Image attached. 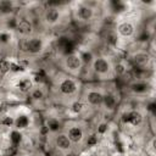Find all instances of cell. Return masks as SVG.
Returning a JSON list of instances; mask_svg holds the SVG:
<instances>
[{"instance_id":"cell-1","label":"cell","mask_w":156,"mask_h":156,"mask_svg":"<svg viewBox=\"0 0 156 156\" xmlns=\"http://www.w3.org/2000/svg\"><path fill=\"white\" fill-rule=\"evenodd\" d=\"M123 121L124 122H131L132 124H139L141 121V115L139 112H131V114H126L123 115Z\"/></svg>"},{"instance_id":"cell-2","label":"cell","mask_w":156,"mask_h":156,"mask_svg":"<svg viewBox=\"0 0 156 156\" xmlns=\"http://www.w3.org/2000/svg\"><path fill=\"white\" fill-rule=\"evenodd\" d=\"M60 89H61V91H62V93H65V94H71V93H73V91H75L76 85H75V83H73L72 81L66 79V81H64V82L61 83Z\"/></svg>"},{"instance_id":"cell-3","label":"cell","mask_w":156,"mask_h":156,"mask_svg":"<svg viewBox=\"0 0 156 156\" xmlns=\"http://www.w3.org/2000/svg\"><path fill=\"white\" fill-rule=\"evenodd\" d=\"M27 49L31 51V53H38V51L41 49V41L39 39H32L27 44Z\"/></svg>"},{"instance_id":"cell-4","label":"cell","mask_w":156,"mask_h":156,"mask_svg":"<svg viewBox=\"0 0 156 156\" xmlns=\"http://www.w3.org/2000/svg\"><path fill=\"white\" fill-rule=\"evenodd\" d=\"M94 66H95V70H96L98 72H101V73L106 72V71L109 70V65H108V62H106L105 60H102V59L96 60V61H95V64H94Z\"/></svg>"},{"instance_id":"cell-5","label":"cell","mask_w":156,"mask_h":156,"mask_svg":"<svg viewBox=\"0 0 156 156\" xmlns=\"http://www.w3.org/2000/svg\"><path fill=\"white\" fill-rule=\"evenodd\" d=\"M17 29H18V32H20V33H22V34H28V33L31 32L32 27H31V23H29L28 21L23 20V21H21V22L18 23Z\"/></svg>"},{"instance_id":"cell-6","label":"cell","mask_w":156,"mask_h":156,"mask_svg":"<svg viewBox=\"0 0 156 156\" xmlns=\"http://www.w3.org/2000/svg\"><path fill=\"white\" fill-rule=\"evenodd\" d=\"M68 137H70L71 140L78 141V140H81V138H82V131H81L79 128H72V129L70 131V133H68Z\"/></svg>"},{"instance_id":"cell-7","label":"cell","mask_w":156,"mask_h":156,"mask_svg":"<svg viewBox=\"0 0 156 156\" xmlns=\"http://www.w3.org/2000/svg\"><path fill=\"white\" fill-rule=\"evenodd\" d=\"M66 64H67V66H68L71 70H76V68L79 67V64H81V62H79V59H78V58H76V56H68Z\"/></svg>"},{"instance_id":"cell-8","label":"cell","mask_w":156,"mask_h":156,"mask_svg":"<svg viewBox=\"0 0 156 156\" xmlns=\"http://www.w3.org/2000/svg\"><path fill=\"white\" fill-rule=\"evenodd\" d=\"M56 143H58V145H59L61 149H67V148L70 146V139H68L66 135H60V137H58Z\"/></svg>"},{"instance_id":"cell-9","label":"cell","mask_w":156,"mask_h":156,"mask_svg":"<svg viewBox=\"0 0 156 156\" xmlns=\"http://www.w3.org/2000/svg\"><path fill=\"white\" fill-rule=\"evenodd\" d=\"M118 29H120V33L123 34V35H131V34L133 33V27H132V25H129V23H123V25H121Z\"/></svg>"},{"instance_id":"cell-10","label":"cell","mask_w":156,"mask_h":156,"mask_svg":"<svg viewBox=\"0 0 156 156\" xmlns=\"http://www.w3.org/2000/svg\"><path fill=\"white\" fill-rule=\"evenodd\" d=\"M88 99L91 104H94V105H98V104H100L102 101V96L99 93H90L88 95Z\"/></svg>"},{"instance_id":"cell-11","label":"cell","mask_w":156,"mask_h":156,"mask_svg":"<svg viewBox=\"0 0 156 156\" xmlns=\"http://www.w3.org/2000/svg\"><path fill=\"white\" fill-rule=\"evenodd\" d=\"M31 87H32V83H31L29 79H23V81H21L20 84H18V88H20L22 91H28V90L31 89Z\"/></svg>"},{"instance_id":"cell-12","label":"cell","mask_w":156,"mask_h":156,"mask_svg":"<svg viewBox=\"0 0 156 156\" xmlns=\"http://www.w3.org/2000/svg\"><path fill=\"white\" fill-rule=\"evenodd\" d=\"M91 16V10L88 9V8H82L79 10V17L83 18V20H88L89 17Z\"/></svg>"},{"instance_id":"cell-13","label":"cell","mask_w":156,"mask_h":156,"mask_svg":"<svg viewBox=\"0 0 156 156\" xmlns=\"http://www.w3.org/2000/svg\"><path fill=\"white\" fill-rule=\"evenodd\" d=\"M58 16H59V14H58L56 10H49V12L46 14V18H48V21H50V22L56 21V20H58Z\"/></svg>"},{"instance_id":"cell-14","label":"cell","mask_w":156,"mask_h":156,"mask_svg":"<svg viewBox=\"0 0 156 156\" xmlns=\"http://www.w3.org/2000/svg\"><path fill=\"white\" fill-rule=\"evenodd\" d=\"M104 99V101H105V105L108 106V108H112L114 105H115V99H114V96L112 95H106L105 98H102Z\"/></svg>"},{"instance_id":"cell-15","label":"cell","mask_w":156,"mask_h":156,"mask_svg":"<svg viewBox=\"0 0 156 156\" xmlns=\"http://www.w3.org/2000/svg\"><path fill=\"white\" fill-rule=\"evenodd\" d=\"M11 140H12L14 146H16V145L21 141V134H20L18 132H12V133H11Z\"/></svg>"},{"instance_id":"cell-16","label":"cell","mask_w":156,"mask_h":156,"mask_svg":"<svg viewBox=\"0 0 156 156\" xmlns=\"http://www.w3.org/2000/svg\"><path fill=\"white\" fill-rule=\"evenodd\" d=\"M9 70H10L9 62H6L5 60H0V73H5Z\"/></svg>"},{"instance_id":"cell-17","label":"cell","mask_w":156,"mask_h":156,"mask_svg":"<svg viewBox=\"0 0 156 156\" xmlns=\"http://www.w3.org/2000/svg\"><path fill=\"white\" fill-rule=\"evenodd\" d=\"M28 124V118L27 117H25V116H21L18 120H17V127H20V128H23V127H26Z\"/></svg>"},{"instance_id":"cell-18","label":"cell","mask_w":156,"mask_h":156,"mask_svg":"<svg viewBox=\"0 0 156 156\" xmlns=\"http://www.w3.org/2000/svg\"><path fill=\"white\" fill-rule=\"evenodd\" d=\"M68 41H70V39H67V38H60L59 41H58V46L64 51V49L66 48V45L68 44Z\"/></svg>"},{"instance_id":"cell-19","label":"cell","mask_w":156,"mask_h":156,"mask_svg":"<svg viewBox=\"0 0 156 156\" xmlns=\"http://www.w3.org/2000/svg\"><path fill=\"white\" fill-rule=\"evenodd\" d=\"M135 60V64H138V65H140V64H144V62H146L148 61V56L146 55H138V56H135L134 58Z\"/></svg>"},{"instance_id":"cell-20","label":"cell","mask_w":156,"mask_h":156,"mask_svg":"<svg viewBox=\"0 0 156 156\" xmlns=\"http://www.w3.org/2000/svg\"><path fill=\"white\" fill-rule=\"evenodd\" d=\"M0 9H2V11H4V12L10 11V9H11V3H9V2L2 3V4H0Z\"/></svg>"},{"instance_id":"cell-21","label":"cell","mask_w":156,"mask_h":156,"mask_svg":"<svg viewBox=\"0 0 156 156\" xmlns=\"http://www.w3.org/2000/svg\"><path fill=\"white\" fill-rule=\"evenodd\" d=\"M146 88H148L146 84H141V83L133 85V90L134 91H144V90H146Z\"/></svg>"},{"instance_id":"cell-22","label":"cell","mask_w":156,"mask_h":156,"mask_svg":"<svg viewBox=\"0 0 156 156\" xmlns=\"http://www.w3.org/2000/svg\"><path fill=\"white\" fill-rule=\"evenodd\" d=\"M49 128L53 129V131H56L59 128V122H56L55 120H50L49 121Z\"/></svg>"},{"instance_id":"cell-23","label":"cell","mask_w":156,"mask_h":156,"mask_svg":"<svg viewBox=\"0 0 156 156\" xmlns=\"http://www.w3.org/2000/svg\"><path fill=\"white\" fill-rule=\"evenodd\" d=\"M96 141H98V139H96V137L95 135H91L89 139H88V145H94V144H96Z\"/></svg>"},{"instance_id":"cell-24","label":"cell","mask_w":156,"mask_h":156,"mask_svg":"<svg viewBox=\"0 0 156 156\" xmlns=\"http://www.w3.org/2000/svg\"><path fill=\"white\" fill-rule=\"evenodd\" d=\"M35 81H37V82H43V81H44V75H43V72L35 75Z\"/></svg>"},{"instance_id":"cell-25","label":"cell","mask_w":156,"mask_h":156,"mask_svg":"<svg viewBox=\"0 0 156 156\" xmlns=\"http://www.w3.org/2000/svg\"><path fill=\"white\" fill-rule=\"evenodd\" d=\"M83 60H84L85 62H89V61L91 60V55L88 54V53H84V54H83Z\"/></svg>"},{"instance_id":"cell-26","label":"cell","mask_w":156,"mask_h":156,"mask_svg":"<svg viewBox=\"0 0 156 156\" xmlns=\"http://www.w3.org/2000/svg\"><path fill=\"white\" fill-rule=\"evenodd\" d=\"M15 152H16V146H11V148L8 150V155H9V156H14Z\"/></svg>"},{"instance_id":"cell-27","label":"cell","mask_w":156,"mask_h":156,"mask_svg":"<svg viewBox=\"0 0 156 156\" xmlns=\"http://www.w3.org/2000/svg\"><path fill=\"white\" fill-rule=\"evenodd\" d=\"M82 109V105H81V104H75V105H73V110L77 112V111H79Z\"/></svg>"},{"instance_id":"cell-28","label":"cell","mask_w":156,"mask_h":156,"mask_svg":"<svg viewBox=\"0 0 156 156\" xmlns=\"http://www.w3.org/2000/svg\"><path fill=\"white\" fill-rule=\"evenodd\" d=\"M123 66L122 65H118L117 67H116V72H118V73H123Z\"/></svg>"},{"instance_id":"cell-29","label":"cell","mask_w":156,"mask_h":156,"mask_svg":"<svg viewBox=\"0 0 156 156\" xmlns=\"http://www.w3.org/2000/svg\"><path fill=\"white\" fill-rule=\"evenodd\" d=\"M33 96H34L35 99H40V98H41V93H40L39 90H37V91H34V94H33Z\"/></svg>"},{"instance_id":"cell-30","label":"cell","mask_w":156,"mask_h":156,"mask_svg":"<svg viewBox=\"0 0 156 156\" xmlns=\"http://www.w3.org/2000/svg\"><path fill=\"white\" fill-rule=\"evenodd\" d=\"M3 123H4V124H8V126H10V124L12 123V120H11V118H5V120L3 121Z\"/></svg>"},{"instance_id":"cell-31","label":"cell","mask_w":156,"mask_h":156,"mask_svg":"<svg viewBox=\"0 0 156 156\" xmlns=\"http://www.w3.org/2000/svg\"><path fill=\"white\" fill-rule=\"evenodd\" d=\"M105 131H106V124H101L100 128H99V132H100V133H104Z\"/></svg>"},{"instance_id":"cell-32","label":"cell","mask_w":156,"mask_h":156,"mask_svg":"<svg viewBox=\"0 0 156 156\" xmlns=\"http://www.w3.org/2000/svg\"><path fill=\"white\" fill-rule=\"evenodd\" d=\"M0 40H2V41H6L8 40V35L6 34H2V35H0Z\"/></svg>"},{"instance_id":"cell-33","label":"cell","mask_w":156,"mask_h":156,"mask_svg":"<svg viewBox=\"0 0 156 156\" xmlns=\"http://www.w3.org/2000/svg\"><path fill=\"white\" fill-rule=\"evenodd\" d=\"M10 67H11V70H14V71H18L21 67H18V66H16V65H10Z\"/></svg>"}]
</instances>
